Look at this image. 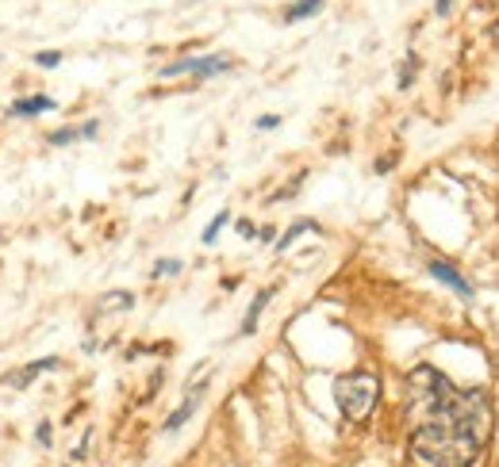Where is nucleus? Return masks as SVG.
<instances>
[{
	"label": "nucleus",
	"instance_id": "f257e3e1",
	"mask_svg": "<svg viewBox=\"0 0 499 467\" xmlns=\"http://www.w3.org/2000/svg\"><path fill=\"white\" fill-rule=\"evenodd\" d=\"M491 437V402L484 391H453L426 406V421L411 433V452L426 467H473Z\"/></svg>",
	"mask_w": 499,
	"mask_h": 467
},
{
	"label": "nucleus",
	"instance_id": "f03ea898",
	"mask_svg": "<svg viewBox=\"0 0 499 467\" xmlns=\"http://www.w3.org/2000/svg\"><path fill=\"white\" fill-rule=\"evenodd\" d=\"M376 399H380V379L373 372H346L334 379V402H338L342 418L353 425L369 421V414L376 410Z\"/></svg>",
	"mask_w": 499,
	"mask_h": 467
},
{
	"label": "nucleus",
	"instance_id": "7ed1b4c3",
	"mask_svg": "<svg viewBox=\"0 0 499 467\" xmlns=\"http://www.w3.org/2000/svg\"><path fill=\"white\" fill-rule=\"evenodd\" d=\"M234 62L227 54H204V57H181V62H173V66H161L158 77L161 81H173V77H196V81H208V77L216 73H227Z\"/></svg>",
	"mask_w": 499,
	"mask_h": 467
},
{
	"label": "nucleus",
	"instance_id": "20e7f679",
	"mask_svg": "<svg viewBox=\"0 0 499 467\" xmlns=\"http://www.w3.org/2000/svg\"><path fill=\"white\" fill-rule=\"evenodd\" d=\"M204 387H208V379H200V383H192V387H189V394H184V402H181V406H177V410H173V414H169V418H166V433H177V429H181L184 421H189L192 414L200 410V399H204Z\"/></svg>",
	"mask_w": 499,
	"mask_h": 467
},
{
	"label": "nucleus",
	"instance_id": "39448f33",
	"mask_svg": "<svg viewBox=\"0 0 499 467\" xmlns=\"http://www.w3.org/2000/svg\"><path fill=\"white\" fill-rule=\"evenodd\" d=\"M54 368H62L58 356H42V360H31L27 368H19V372H12V376H4V383L16 387V391H24V387L31 383L35 376H42V372H54Z\"/></svg>",
	"mask_w": 499,
	"mask_h": 467
},
{
	"label": "nucleus",
	"instance_id": "423d86ee",
	"mask_svg": "<svg viewBox=\"0 0 499 467\" xmlns=\"http://www.w3.org/2000/svg\"><path fill=\"white\" fill-rule=\"evenodd\" d=\"M430 276H434V280H441L446 287H453V291H457L461 299H473V284H469V280L461 276V272L453 268V264H446V261H430Z\"/></svg>",
	"mask_w": 499,
	"mask_h": 467
},
{
	"label": "nucleus",
	"instance_id": "0eeeda50",
	"mask_svg": "<svg viewBox=\"0 0 499 467\" xmlns=\"http://www.w3.org/2000/svg\"><path fill=\"white\" fill-rule=\"evenodd\" d=\"M269 299H273V287H261L258 295H254V303H250L246 318H242V329H238L242 337H250L254 329H258V318H261V311H265V303H269Z\"/></svg>",
	"mask_w": 499,
	"mask_h": 467
},
{
	"label": "nucleus",
	"instance_id": "6e6552de",
	"mask_svg": "<svg viewBox=\"0 0 499 467\" xmlns=\"http://www.w3.org/2000/svg\"><path fill=\"white\" fill-rule=\"evenodd\" d=\"M100 123L96 119H89L85 127H69V131H54L50 134V146H66V142H77V138H96Z\"/></svg>",
	"mask_w": 499,
	"mask_h": 467
},
{
	"label": "nucleus",
	"instance_id": "1a4fd4ad",
	"mask_svg": "<svg viewBox=\"0 0 499 467\" xmlns=\"http://www.w3.org/2000/svg\"><path fill=\"white\" fill-rule=\"evenodd\" d=\"M54 100L50 96H31V100H16L12 104V115H42V111H54Z\"/></svg>",
	"mask_w": 499,
	"mask_h": 467
},
{
	"label": "nucleus",
	"instance_id": "9d476101",
	"mask_svg": "<svg viewBox=\"0 0 499 467\" xmlns=\"http://www.w3.org/2000/svg\"><path fill=\"white\" fill-rule=\"evenodd\" d=\"M323 12V0H296L288 12H284V24H299V19H311Z\"/></svg>",
	"mask_w": 499,
	"mask_h": 467
},
{
	"label": "nucleus",
	"instance_id": "9b49d317",
	"mask_svg": "<svg viewBox=\"0 0 499 467\" xmlns=\"http://www.w3.org/2000/svg\"><path fill=\"white\" fill-rule=\"evenodd\" d=\"M127 306H134V295H131V291H108V295H100L96 311L104 314V311H127Z\"/></svg>",
	"mask_w": 499,
	"mask_h": 467
},
{
	"label": "nucleus",
	"instance_id": "f8f14e48",
	"mask_svg": "<svg viewBox=\"0 0 499 467\" xmlns=\"http://www.w3.org/2000/svg\"><path fill=\"white\" fill-rule=\"evenodd\" d=\"M227 222H231V211H219L216 219L208 222V230H204V246H216V238L223 234V226H227Z\"/></svg>",
	"mask_w": 499,
	"mask_h": 467
},
{
	"label": "nucleus",
	"instance_id": "ddd939ff",
	"mask_svg": "<svg viewBox=\"0 0 499 467\" xmlns=\"http://www.w3.org/2000/svg\"><path fill=\"white\" fill-rule=\"evenodd\" d=\"M304 230H319V226H315V222H296V226H292V230H288V234H284V238H281V241H277V253H284V249H288V246H292V241H296V238H299V234H304Z\"/></svg>",
	"mask_w": 499,
	"mask_h": 467
},
{
	"label": "nucleus",
	"instance_id": "4468645a",
	"mask_svg": "<svg viewBox=\"0 0 499 467\" xmlns=\"http://www.w3.org/2000/svg\"><path fill=\"white\" fill-rule=\"evenodd\" d=\"M177 272H181V261H177V257H166V261L154 264V272H150V276H154V280H166V276H177Z\"/></svg>",
	"mask_w": 499,
	"mask_h": 467
},
{
	"label": "nucleus",
	"instance_id": "2eb2a0df",
	"mask_svg": "<svg viewBox=\"0 0 499 467\" xmlns=\"http://www.w3.org/2000/svg\"><path fill=\"white\" fill-rule=\"evenodd\" d=\"M35 66H39V69H58L62 66V54H58V50H39V54H35Z\"/></svg>",
	"mask_w": 499,
	"mask_h": 467
},
{
	"label": "nucleus",
	"instance_id": "dca6fc26",
	"mask_svg": "<svg viewBox=\"0 0 499 467\" xmlns=\"http://www.w3.org/2000/svg\"><path fill=\"white\" fill-rule=\"evenodd\" d=\"M415 69H419V57L408 54V62H403V73H399V89H411V81H415Z\"/></svg>",
	"mask_w": 499,
	"mask_h": 467
},
{
	"label": "nucleus",
	"instance_id": "f3484780",
	"mask_svg": "<svg viewBox=\"0 0 499 467\" xmlns=\"http://www.w3.org/2000/svg\"><path fill=\"white\" fill-rule=\"evenodd\" d=\"M281 127V115H261L258 119V131H277Z\"/></svg>",
	"mask_w": 499,
	"mask_h": 467
},
{
	"label": "nucleus",
	"instance_id": "a211bd4d",
	"mask_svg": "<svg viewBox=\"0 0 499 467\" xmlns=\"http://www.w3.org/2000/svg\"><path fill=\"white\" fill-rule=\"evenodd\" d=\"M35 441H39L42 448H50V421H42V425L35 429Z\"/></svg>",
	"mask_w": 499,
	"mask_h": 467
},
{
	"label": "nucleus",
	"instance_id": "6ab92c4d",
	"mask_svg": "<svg viewBox=\"0 0 499 467\" xmlns=\"http://www.w3.org/2000/svg\"><path fill=\"white\" fill-rule=\"evenodd\" d=\"M434 12H438V16H449V12H453V0H438V4H434Z\"/></svg>",
	"mask_w": 499,
	"mask_h": 467
},
{
	"label": "nucleus",
	"instance_id": "aec40b11",
	"mask_svg": "<svg viewBox=\"0 0 499 467\" xmlns=\"http://www.w3.org/2000/svg\"><path fill=\"white\" fill-rule=\"evenodd\" d=\"M238 234H242V238H254L258 230H254V222H238Z\"/></svg>",
	"mask_w": 499,
	"mask_h": 467
},
{
	"label": "nucleus",
	"instance_id": "412c9836",
	"mask_svg": "<svg viewBox=\"0 0 499 467\" xmlns=\"http://www.w3.org/2000/svg\"><path fill=\"white\" fill-rule=\"evenodd\" d=\"M392 165H396V154H392V157H384V161H376V172H388Z\"/></svg>",
	"mask_w": 499,
	"mask_h": 467
}]
</instances>
